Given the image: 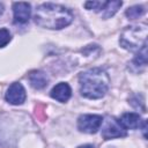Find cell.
Listing matches in <instances>:
<instances>
[{
  "instance_id": "1",
  "label": "cell",
  "mask_w": 148,
  "mask_h": 148,
  "mask_svg": "<svg viewBox=\"0 0 148 148\" xmlns=\"http://www.w3.org/2000/svg\"><path fill=\"white\" fill-rule=\"evenodd\" d=\"M34 18L39 27L47 29H62L71 24L73 21V14L61 5L46 2L36 9Z\"/></svg>"
},
{
  "instance_id": "2",
  "label": "cell",
  "mask_w": 148,
  "mask_h": 148,
  "mask_svg": "<svg viewBox=\"0 0 148 148\" xmlns=\"http://www.w3.org/2000/svg\"><path fill=\"white\" fill-rule=\"evenodd\" d=\"M79 82L82 96L97 99L103 97L108 91L110 79L106 72L102 68H91L80 74Z\"/></svg>"
},
{
  "instance_id": "3",
  "label": "cell",
  "mask_w": 148,
  "mask_h": 148,
  "mask_svg": "<svg viewBox=\"0 0 148 148\" xmlns=\"http://www.w3.org/2000/svg\"><path fill=\"white\" fill-rule=\"evenodd\" d=\"M147 39V25H132L123 30L120 35V45L130 51H139L143 45H146Z\"/></svg>"
},
{
  "instance_id": "4",
  "label": "cell",
  "mask_w": 148,
  "mask_h": 148,
  "mask_svg": "<svg viewBox=\"0 0 148 148\" xmlns=\"http://www.w3.org/2000/svg\"><path fill=\"white\" fill-rule=\"evenodd\" d=\"M102 123H103L102 116H98V114H83V116L79 117L77 127H79V130L81 132L92 134V133H96L99 130Z\"/></svg>"
},
{
  "instance_id": "5",
  "label": "cell",
  "mask_w": 148,
  "mask_h": 148,
  "mask_svg": "<svg viewBox=\"0 0 148 148\" xmlns=\"http://www.w3.org/2000/svg\"><path fill=\"white\" fill-rule=\"evenodd\" d=\"M126 134H127L126 130L121 126L119 120L116 118H109L105 121L104 127L102 128V136L105 140L114 139V138H123V136H126Z\"/></svg>"
},
{
  "instance_id": "6",
  "label": "cell",
  "mask_w": 148,
  "mask_h": 148,
  "mask_svg": "<svg viewBox=\"0 0 148 148\" xmlns=\"http://www.w3.org/2000/svg\"><path fill=\"white\" fill-rule=\"evenodd\" d=\"M25 97H27L25 89L18 82L12 83L9 86L7 92H6V101L10 104H14V105L22 104L25 101Z\"/></svg>"
},
{
  "instance_id": "7",
  "label": "cell",
  "mask_w": 148,
  "mask_h": 148,
  "mask_svg": "<svg viewBox=\"0 0 148 148\" xmlns=\"http://www.w3.org/2000/svg\"><path fill=\"white\" fill-rule=\"evenodd\" d=\"M13 12L15 23H27L30 18L31 6L28 2H14Z\"/></svg>"
},
{
  "instance_id": "8",
  "label": "cell",
  "mask_w": 148,
  "mask_h": 148,
  "mask_svg": "<svg viewBox=\"0 0 148 148\" xmlns=\"http://www.w3.org/2000/svg\"><path fill=\"white\" fill-rule=\"evenodd\" d=\"M72 95V89L66 82H60L51 90V97L59 102H67Z\"/></svg>"
},
{
  "instance_id": "9",
  "label": "cell",
  "mask_w": 148,
  "mask_h": 148,
  "mask_svg": "<svg viewBox=\"0 0 148 148\" xmlns=\"http://www.w3.org/2000/svg\"><path fill=\"white\" fill-rule=\"evenodd\" d=\"M119 123L121 124V126L127 130V128H131V130H135L138 127L141 126V123H142V119L141 117L138 114V113H133V112H128V113H124L120 119H118Z\"/></svg>"
},
{
  "instance_id": "10",
  "label": "cell",
  "mask_w": 148,
  "mask_h": 148,
  "mask_svg": "<svg viewBox=\"0 0 148 148\" xmlns=\"http://www.w3.org/2000/svg\"><path fill=\"white\" fill-rule=\"evenodd\" d=\"M29 82L35 89H43L47 86L49 77L47 75L42 71H32L29 73Z\"/></svg>"
},
{
  "instance_id": "11",
  "label": "cell",
  "mask_w": 148,
  "mask_h": 148,
  "mask_svg": "<svg viewBox=\"0 0 148 148\" xmlns=\"http://www.w3.org/2000/svg\"><path fill=\"white\" fill-rule=\"evenodd\" d=\"M123 2L121 1H105V5L103 7V9L101 10V15L103 18H109L111 16H113L117 10L121 7Z\"/></svg>"
},
{
  "instance_id": "12",
  "label": "cell",
  "mask_w": 148,
  "mask_h": 148,
  "mask_svg": "<svg viewBox=\"0 0 148 148\" xmlns=\"http://www.w3.org/2000/svg\"><path fill=\"white\" fill-rule=\"evenodd\" d=\"M133 64L136 66H146L147 65V44L143 45L140 50L136 57L133 60Z\"/></svg>"
},
{
  "instance_id": "13",
  "label": "cell",
  "mask_w": 148,
  "mask_h": 148,
  "mask_svg": "<svg viewBox=\"0 0 148 148\" xmlns=\"http://www.w3.org/2000/svg\"><path fill=\"white\" fill-rule=\"evenodd\" d=\"M143 13H145V8L142 6H133L126 10V16L131 20H135L139 16H141Z\"/></svg>"
},
{
  "instance_id": "14",
  "label": "cell",
  "mask_w": 148,
  "mask_h": 148,
  "mask_svg": "<svg viewBox=\"0 0 148 148\" xmlns=\"http://www.w3.org/2000/svg\"><path fill=\"white\" fill-rule=\"evenodd\" d=\"M105 5V1H88L84 3L87 9H94L95 12H101Z\"/></svg>"
},
{
  "instance_id": "15",
  "label": "cell",
  "mask_w": 148,
  "mask_h": 148,
  "mask_svg": "<svg viewBox=\"0 0 148 148\" xmlns=\"http://www.w3.org/2000/svg\"><path fill=\"white\" fill-rule=\"evenodd\" d=\"M10 38H12L10 37V32L7 29H5V28L0 29V47L6 46L9 43Z\"/></svg>"
},
{
  "instance_id": "16",
  "label": "cell",
  "mask_w": 148,
  "mask_h": 148,
  "mask_svg": "<svg viewBox=\"0 0 148 148\" xmlns=\"http://www.w3.org/2000/svg\"><path fill=\"white\" fill-rule=\"evenodd\" d=\"M79 148H94L91 145H86V146H80Z\"/></svg>"
},
{
  "instance_id": "17",
  "label": "cell",
  "mask_w": 148,
  "mask_h": 148,
  "mask_svg": "<svg viewBox=\"0 0 148 148\" xmlns=\"http://www.w3.org/2000/svg\"><path fill=\"white\" fill-rule=\"evenodd\" d=\"M2 12H3V5H2V3H0V15L2 14Z\"/></svg>"
}]
</instances>
